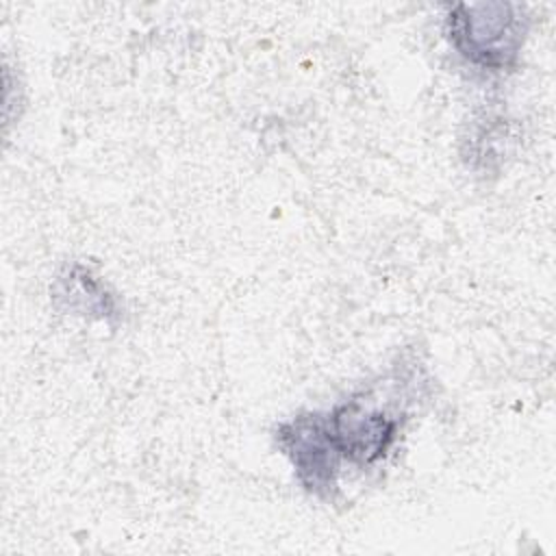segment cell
Returning a JSON list of instances; mask_svg holds the SVG:
<instances>
[{
  "label": "cell",
  "mask_w": 556,
  "mask_h": 556,
  "mask_svg": "<svg viewBox=\"0 0 556 556\" xmlns=\"http://www.w3.org/2000/svg\"><path fill=\"white\" fill-rule=\"evenodd\" d=\"M526 33L523 9L508 2L454 4L445 15L452 48L467 63L489 72H504L517 61Z\"/></svg>",
  "instance_id": "cell-1"
},
{
  "label": "cell",
  "mask_w": 556,
  "mask_h": 556,
  "mask_svg": "<svg viewBox=\"0 0 556 556\" xmlns=\"http://www.w3.org/2000/svg\"><path fill=\"white\" fill-rule=\"evenodd\" d=\"M326 434L339 454L341 463L348 460L367 469L382 460L402 430V413L376 404L369 393L352 395L339 402L324 415Z\"/></svg>",
  "instance_id": "cell-2"
},
{
  "label": "cell",
  "mask_w": 556,
  "mask_h": 556,
  "mask_svg": "<svg viewBox=\"0 0 556 556\" xmlns=\"http://www.w3.org/2000/svg\"><path fill=\"white\" fill-rule=\"evenodd\" d=\"M274 439L280 452L291 460L300 484L330 502L339 489L341 458L326 434L324 413H300L282 421Z\"/></svg>",
  "instance_id": "cell-3"
},
{
  "label": "cell",
  "mask_w": 556,
  "mask_h": 556,
  "mask_svg": "<svg viewBox=\"0 0 556 556\" xmlns=\"http://www.w3.org/2000/svg\"><path fill=\"white\" fill-rule=\"evenodd\" d=\"M54 298L65 300L72 311L80 315H93L100 319H109L117 315V304L113 293L80 263H74L56 278Z\"/></svg>",
  "instance_id": "cell-4"
}]
</instances>
